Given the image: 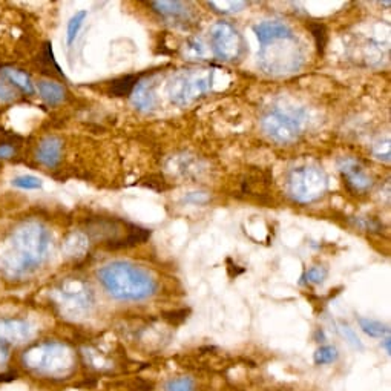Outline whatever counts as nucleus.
<instances>
[{
  "label": "nucleus",
  "mask_w": 391,
  "mask_h": 391,
  "mask_svg": "<svg viewBox=\"0 0 391 391\" xmlns=\"http://www.w3.org/2000/svg\"><path fill=\"white\" fill-rule=\"evenodd\" d=\"M8 359H10V348L0 343V370L5 367Z\"/></svg>",
  "instance_id": "cd10ccee"
},
{
  "label": "nucleus",
  "mask_w": 391,
  "mask_h": 391,
  "mask_svg": "<svg viewBox=\"0 0 391 391\" xmlns=\"http://www.w3.org/2000/svg\"><path fill=\"white\" fill-rule=\"evenodd\" d=\"M57 305H60V309L68 313L69 316H79L89 310L91 304H93V296L89 293V289L79 286V284H68L57 290Z\"/></svg>",
  "instance_id": "0eeeda50"
},
{
  "label": "nucleus",
  "mask_w": 391,
  "mask_h": 391,
  "mask_svg": "<svg viewBox=\"0 0 391 391\" xmlns=\"http://www.w3.org/2000/svg\"><path fill=\"white\" fill-rule=\"evenodd\" d=\"M51 237L39 223L23 224L14 232L10 252L2 256L4 270L10 278L25 277L45 261Z\"/></svg>",
  "instance_id": "f257e3e1"
},
{
  "label": "nucleus",
  "mask_w": 391,
  "mask_h": 391,
  "mask_svg": "<svg viewBox=\"0 0 391 391\" xmlns=\"http://www.w3.org/2000/svg\"><path fill=\"white\" fill-rule=\"evenodd\" d=\"M326 274L327 272L321 269V267H313L310 269L309 272H307V278H309L310 282H314V284H319V282L324 281V278H326Z\"/></svg>",
  "instance_id": "393cba45"
},
{
  "label": "nucleus",
  "mask_w": 391,
  "mask_h": 391,
  "mask_svg": "<svg viewBox=\"0 0 391 391\" xmlns=\"http://www.w3.org/2000/svg\"><path fill=\"white\" fill-rule=\"evenodd\" d=\"M359 326L361 329L367 333V335L373 336V338H382L384 335L388 333L387 326L384 324L379 322V321H374V319H367V318H359Z\"/></svg>",
  "instance_id": "a211bd4d"
},
{
  "label": "nucleus",
  "mask_w": 391,
  "mask_h": 391,
  "mask_svg": "<svg viewBox=\"0 0 391 391\" xmlns=\"http://www.w3.org/2000/svg\"><path fill=\"white\" fill-rule=\"evenodd\" d=\"M151 6L155 8L157 13H160L171 19H178L187 15L186 4H181V2H152Z\"/></svg>",
  "instance_id": "dca6fc26"
},
{
  "label": "nucleus",
  "mask_w": 391,
  "mask_h": 391,
  "mask_svg": "<svg viewBox=\"0 0 391 391\" xmlns=\"http://www.w3.org/2000/svg\"><path fill=\"white\" fill-rule=\"evenodd\" d=\"M336 359H338V350L331 345H322L314 353V362L318 365L331 364L333 361H336Z\"/></svg>",
  "instance_id": "412c9836"
},
{
  "label": "nucleus",
  "mask_w": 391,
  "mask_h": 391,
  "mask_svg": "<svg viewBox=\"0 0 391 391\" xmlns=\"http://www.w3.org/2000/svg\"><path fill=\"white\" fill-rule=\"evenodd\" d=\"M164 318L173 322V324H178L183 322L187 318V310H180V312H171V313H164Z\"/></svg>",
  "instance_id": "a878e982"
},
{
  "label": "nucleus",
  "mask_w": 391,
  "mask_h": 391,
  "mask_svg": "<svg viewBox=\"0 0 391 391\" xmlns=\"http://www.w3.org/2000/svg\"><path fill=\"white\" fill-rule=\"evenodd\" d=\"M263 128L278 143H290L301 132V120L296 117V114L274 110L264 119Z\"/></svg>",
  "instance_id": "423d86ee"
},
{
  "label": "nucleus",
  "mask_w": 391,
  "mask_h": 391,
  "mask_svg": "<svg viewBox=\"0 0 391 391\" xmlns=\"http://www.w3.org/2000/svg\"><path fill=\"white\" fill-rule=\"evenodd\" d=\"M134 97H132V102L138 107V110H151L154 106V93L152 86L149 85V81L137 83V86L134 88Z\"/></svg>",
  "instance_id": "2eb2a0df"
},
{
  "label": "nucleus",
  "mask_w": 391,
  "mask_h": 391,
  "mask_svg": "<svg viewBox=\"0 0 391 391\" xmlns=\"http://www.w3.org/2000/svg\"><path fill=\"white\" fill-rule=\"evenodd\" d=\"M384 345H385V350H387V353L390 354V353H391V348H390V339H385Z\"/></svg>",
  "instance_id": "c756f323"
},
{
  "label": "nucleus",
  "mask_w": 391,
  "mask_h": 391,
  "mask_svg": "<svg viewBox=\"0 0 391 391\" xmlns=\"http://www.w3.org/2000/svg\"><path fill=\"white\" fill-rule=\"evenodd\" d=\"M34 336V327L27 319L5 318L0 319V343L5 347L25 344Z\"/></svg>",
  "instance_id": "6e6552de"
},
{
  "label": "nucleus",
  "mask_w": 391,
  "mask_h": 391,
  "mask_svg": "<svg viewBox=\"0 0 391 391\" xmlns=\"http://www.w3.org/2000/svg\"><path fill=\"white\" fill-rule=\"evenodd\" d=\"M14 98V91L8 88L5 83H0V100L8 102V100Z\"/></svg>",
  "instance_id": "bb28decb"
},
{
  "label": "nucleus",
  "mask_w": 391,
  "mask_h": 391,
  "mask_svg": "<svg viewBox=\"0 0 391 391\" xmlns=\"http://www.w3.org/2000/svg\"><path fill=\"white\" fill-rule=\"evenodd\" d=\"M14 147L11 145H0V158H8L14 154Z\"/></svg>",
  "instance_id": "c85d7f7f"
},
{
  "label": "nucleus",
  "mask_w": 391,
  "mask_h": 391,
  "mask_svg": "<svg viewBox=\"0 0 391 391\" xmlns=\"http://www.w3.org/2000/svg\"><path fill=\"white\" fill-rule=\"evenodd\" d=\"M36 157L41 164L48 166V168H55L62 158V140L57 137L45 138L39 145Z\"/></svg>",
  "instance_id": "9b49d317"
},
{
  "label": "nucleus",
  "mask_w": 391,
  "mask_h": 391,
  "mask_svg": "<svg viewBox=\"0 0 391 391\" xmlns=\"http://www.w3.org/2000/svg\"><path fill=\"white\" fill-rule=\"evenodd\" d=\"M22 365L39 376L63 378L74 367V356L68 347L59 343H45L28 348L22 354Z\"/></svg>",
  "instance_id": "7ed1b4c3"
},
{
  "label": "nucleus",
  "mask_w": 391,
  "mask_h": 391,
  "mask_svg": "<svg viewBox=\"0 0 391 391\" xmlns=\"http://www.w3.org/2000/svg\"><path fill=\"white\" fill-rule=\"evenodd\" d=\"M0 77L10 80L14 86H18L25 94H34V85H32L28 74L22 69L4 66V68H0Z\"/></svg>",
  "instance_id": "ddd939ff"
},
{
  "label": "nucleus",
  "mask_w": 391,
  "mask_h": 391,
  "mask_svg": "<svg viewBox=\"0 0 391 391\" xmlns=\"http://www.w3.org/2000/svg\"><path fill=\"white\" fill-rule=\"evenodd\" d=\"M0 169H2V164H0Z\"/></svg>",
  "instance_id": "7c9ffc66"
},
{
  "label": "nucleus",
  "mask_w": 391,
  "mask_h": 391,
  "mask_svg": "<svg viewBox=\"0 0 391 391\" xmlns=\"http://www.w3.org/2000/svg\"><path fill=\"white\" fill-rule=\"evenodd\" d=\"M86 15H88L86 11H79L76 13V15H72V19L68 22V31H66V41H68V45L74 44V40H76L81 25L86 19Z\"/></svg>",
  "instance_id": "6ab92c4d"
},
{
  "label": "nucleus",
  "mask_w": 391,
  "mask_h": 391,
  "mask_svg": "<svg viewBox=\"0 0 391 391\" xmlns=\"http://www.w3.org/2000/svg\"><path fill=\"white\" fill-rule=\"evenodd\" d=\"M166 391H195L194 382L190 378H177L166 384Z\"/></svg>",
  "instance_id": "5701e85b"
},
{
  "label": "nucleus",
  "mask_w": 391,
  "mask_h": 391,
  "mask_svg": "<svg viewBox=\"0 0 391 391\" xmlns=\"http://www.w3.org/2000/svg\"><path fill=\"white\" fill-rule=\"evenodd\" d=\"M340 172L350 186L356 190H364L371 186V180L365 175V172L356 164L353 160H344V164H340Z\"/></svg>",
  "instance_id": "f8f14e48"
},
{
  "label": "nucleus",
  "mask_w": 391,
  "mask_h": 391,
  "mask_svg": "<svg viewBox=\"0 0 391 391\" xmlns=\"http://www.w3.org/2000/svg\"><path fill=\"white\" fill-rule=\"evenodd\" d=\"M41 185H44L41 180L34 177V175H20V177H15L13 180V186L19 187V189H25V190L40 189Z\"/></svg>",
  "instance_id": "4be33fe9"
},
{
  "label": "nucleus",
  "mask_w": 391,
  "mask_h": 391,
  "mask_svg": "<svg viewBox=\"0 0 391 391\" xmlns=\"http://www.w3.org/2000/svg\"><path fill=\"white\" fill-rule=\"evenodd\" d=\"M310 31L314 37L316 41V48H318V53L322 54L326 51V46H327V28L326 25L322 23H312L310 25Z\"/></svg>",
  "instance_id": "aec40b11"
},
{
  "label": "nucleus",
  "mask_w": 391,
  "mask_h": 391,
  "mask_svg": "<svg viewBox=\"0 0 391 391\" xmlns=\"http://www.w3.org/2000/svg\"><path fill=\"white\" fill-rule=\"evenodd\" d=\"M292 194L299 201H313L326 190V177L314 168L298 169L290 177Z\"/></svg>",
  "instance_id": "20e7f679"
},
{
  "label": "nucleus",
  "mask_w": 391,
  "mask_h": 391,
  "mask_svg": "<svg viewBox=\"0 0 391 391\" xmlns=\"http://www.w3.org/2000/svg\"><path fill=\"white\" fill-rule=\"evenodd\" d=\"M105 290L121 301H141L152 296L155 281L146 270L126 261H114L97 272Z\"/></svg>",
  "instance_id": "f03ea898"
},
{
  "label": "nucleus",
  "mask_w": 391,
  "mask_h": 391,
  "mask_svg": "<svg viewBox=\"0 0 391 391\" xmlns=\"http://www.w3.org/2000/svg\"><path fill=\"white\" fill-rule=\"evenodd\" d=\"M209 89V80L194 76H183L172 81L171 100L177 105H186Z\"/></svg>",
  "instance_id": "1a4fd4ad"
},
{
  "label": "nucleus",
  "mask_w": 391,
  "mask_h": 391,
  "mask_svg": "<svg viewBox=\"0 0 391 391\" xmlns=\"http://www.w3.org/2000/svg\"><path fill=\"white\" fill-rule=\"evenodd\" d=\"M39 93L48 105H59L65 98V88L55 81H40Z\"/></svg>",
  "instance_id": "4468645a"
},
{
  "label": "nucleus",
  "mask_w": 391,
  "mask_h": 391,
  "mask_svg": "<svg viewBox=\"0 0 391 391\" xmlns=\"http://www.w3.org/2000/svg\"><path fill=\"white\" fill-rule=\"evenodd\" d=\"M138 77L137 76H124L112 81L111 94L115 97H126L131 95L132 91L137 86Z\"/></svg>",
  "instance_id": "f3484780"
},
{
  "label": "nucleus",
  "mask_w": 391,
  "mask_h": 391,
  "mask_svg": "<svg viewBox=\"0 0 391 391\" xmlns=\"http://www.w3.org/2000/svg\"><path fill=\"white\" fill-rule=\"evenodd\" d=\"M253 32L263 46L272 44V41H277V40L293 39L292 29H290L287 25H284L282 22H277V20L263 22L260 25H256V27H253Z\"/></svg>",
  "instance_id": "9d476101"
},
{
  "label": "nucleus",
  "mask_w": 391,
  "mask_h": 391,
  "mask_svg": "<svg viewBox=\"0 0 391 391\" xmlns=\"http://www.w3.org/2000/svg\"><path fill=\"white\" fill-rule=\"evenodd\" d=\"M213 53L223 60H235L243 53V39L238 31L226 22L216 23L211 32Z\"/></svg>",
  "instance_id": "39448f33"
},
{
  "label": "nucleus",
  "mask_w": 391,
  "mask_h": 391,
  "mask_svg": "<svg viewBox=\"0 0 391 391\" xmlns=\"http://www.w3.org/2000/svg\"><path fill=\"white\" fill-rule=\"evenodd\" d=\"M340 330H343V333H344V336L350 340V344L353 345V347H356V348H359V350H362L364 348V345L361 344V340H359V338L356 336V333L348 327V326H345V324H343V327H340Z\"/></svg>",
  "instance_id": "b1692460"
}]
</instances>
